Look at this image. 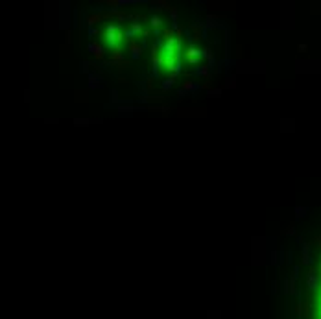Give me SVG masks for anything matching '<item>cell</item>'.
<instances>
[{
	"label": "cell",
	"instance_id": "cell-1",
	"mask_svg": "<svg viewBox=\"0 0 321 319\" xmlns=\"http://www.w3.org/2000/svg\"><path fill=\"white\" fill-rule=\"evenodd\" d=\"M312 319H321V273L318 277L314 288V301H312Z\"/></svg>",
	"mask_w": 321,
	"mask_h": 319
}]
</instances>
